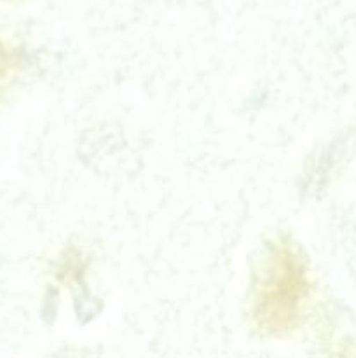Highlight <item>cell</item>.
Masks as SVG:
<instances>
[{"instance_id":"1","label":"cell","mask_w":356,"mask_h":358,"mask_svg":"<svg viewBox=\"0 0 356 358\" xmlns=\"http://www.w3.org/2000/svg\"><path fill=\"white\" fill-rule=\"evenodd\" d=\"M309 294L307 269L288 243L276 245L257 289L255 315L265 331L283 332L297 324Z\"/></svg>"},{"instance_id":"2","label":"cell","mask_w":356,"mask_h":358,"mask_svg":"<svg viewBox=\"0 0 356 358\" xmlns=\"http://www.w3.org/2000/svg\"><path fill=\"white\" fill-rule=\"evenodd\" d=\"M17 63H20V55L9 45L0 42V84H3L13 76L14 70L17 69Z\"/></svg>"}]
</instances>
